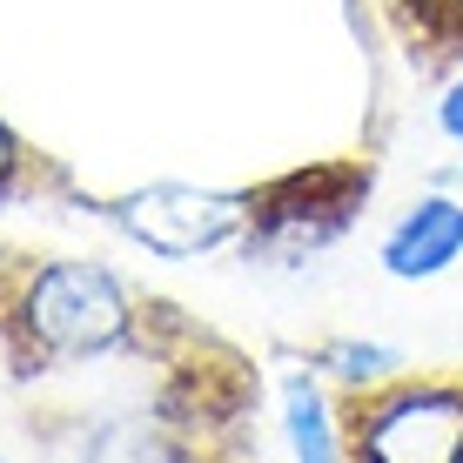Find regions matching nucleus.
<instances>
[{"instance_id":"obj_1","label":"nucleus","mask_w":463,"mask_h":463,"mask_svg":"<svg viewBox=\"0 0 463 463\" xmlns=\"http://www.w3.org/2000/svg\"><path fill=\"white\" fill-rule=\"evenodd\" d=\"M370 188H376L370 162H316V168H289L276 182L249 188L242 255L249 262H276V269L309 262V255H323L329 242L349 235Z\"/></svg>"},{"instance_id":"obj_2","label":"nucleus","mask_w":463,"mask_h":463,"mask_svg":"<svg viewBox=\"0 0 463 463\" xmlns=\"http://www.w3.org/2000/svg\"><path fill=\"white\" fill-rule=\"evenodd\" d=\"M101 209L115 229H128L148 255H202L229 235H242L249 222V188L222 195V188H182V182H162V188H141V195H121V202H88Z\"/></svg>"},{"instance_id":"obj_3","label":"nucleus","mask_w":463,"mask_h":463,"mask_svg":"<svg viewBox=\"0 0 463 463\" xmlns=\"http://www.w3.org/2000/svg\"><path fill=\"white\" fill-rule=\"evenodd\" d=\"M457 255H463V202L457 195H417L383 229L376 262L396 282H437L443 269H457Z\"/></svg>"},{"instance_id":"obj_4","label":"nucleus","mask_w":463,"mask_h":463,"mask_svg":"<svg viewBox=\"0 0 463 463\" xmlns=\"http://www.w3.org/2000/svg\"><path fill=\"white\" fill-rule=\"evenodd\" d=\"M41 195H74V175L0 115V209H21V202H41Z\"/></svg>"},{"instance_id":"obj_5","label":"nucleus","mask_w":463,"mask_h":463,"mask_svg":"<svg viewBox=\"0 0 463 463\" xmlns=\"http://www.w3.org/2000/svg\"><path fill=\"white\" fill-rule=\"evenodd\" d=\"M282 423H289L296 463H349L343 457V430L329 423V403H323L316 370H289L282 376Z\"/></svg>"},{"instance_id":"obj_6","label":"nucleus","mask_w":463,"mask_h":463,"mask_svg":"<svg viewBox=\"0 0 463 463\" xmlns=\"http://www.w3.org/2000/svg\"><path fill=\"white\" fill-rule=\"evenodd\" d=\"M309 370H329L343 383H363V390H376V383H390L403 370V356H396L390 343H363V336H329L309 349Z\"/></svg>"},{"instance_id":"obj_7","label":"nucleus","mask_w":463,"mask_h":463,"mask_svg":"<svg viewBox=\"0 0 463 463\" xmlns=\"http://www.w3.org/2000/svg\"><path fill=\"white\" fill-rule=\"evenodd\" d=\"M437 128H443V141H457L463 148V74L450 88H443V101H437Z\"/></svg>"}]
</instances>
